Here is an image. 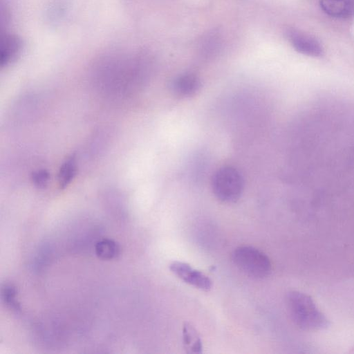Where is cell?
Instances as JSON below:
<instances>
[{
    "mask_svg": "<svg viewBox=\"0 0 354 354\" xmlns=\"http://www.w3.org/2000/svg\"><path fill=\"white\" fill-rule=\"evenodd\" d=\"M286 301L290 318L299 328L317 331L328 326V319L309 295L292 290L287 294Z\"/></svg>",
    "mask_w": 354,
    "mask_h": 354,
    "instance_id": "1",
    "label": "cell"
},
{
    "mask_svg": "<svg viewBox=\"0 0 354 354\" xmlns=\"http://www.w3.org/2000/svg\"><path fill=\"white\" fill-rule=\"evenodd\" d=\"M232 260L243 273L252 279H265L272 270V264L266 254L250 245L236 248L232 253Z\"/></svg>",
    "mask_w": 354,
    "mask_h": 354,
    "instance_id": "2",
    "label": "cell"
},
{
    "mask_svg": "<svg viewBox=\"0 0 354 354\" xmlns=\"http://www.w3.org/2000/svg\"><path fill=\"white\" fill-rule=\"evenodd\" d=\"M244 182L241 173L235 167L224 166L214 174L212 188L215 196L225 203H234L243 191Z\"/></svg>",
    "mask_w": 354,
    "mask_h": 354,
    "instance_id": "3",
    "label": "cell"
},
{
    "mask_svg": "<svg viewBox=\"0 0 354 354\" xmlns=\"http://www.w3.org/2000/svg\"><path fill=\"white\" fill-rule=\"evenodd\" d=\"M169 270L183 281L201 290L208 291L212 287V280L205 274L187 263L173 261L169 265Z\"/></svg>",
    "mask_w": 354,
    "mask_h": 354,
    "instance_id": "4",
    "label": "cell"
},
{
    "mask_svg": "<svg viewBox=\"0 0 354 354\" xmlns=\"http://www.w3.org/2000/svg\"><path fill=\"white\" fill-rule=\"evenodd\" d=\"M288 39L292 47L299 53L311 57H319L323 53V48L314 37L295 29L286 32Z\"/></svg>",
    "mask_w": 354,
    "mask_h": 354,
    "instance_id": "5",
    "label": "cell"
},
{
    "mask_svg": "<svg viewBox=\"0 0 354 354\" xmlns=\"http://www.w3.org/2000/svg\"><path fill=\"white\" fill-rule=\"evenodd\" d=\"M24 47L23 41L16 35L6 33L2 35L0 48V65L7 66L20 55Z\"/></svg>",
    "mask_w": 354,
    "mask_h": 354,
    "instance_id": "6",
    "label": "cell"
},
{
    "mask_svg": "<svg viewBox=\"0 0 354 354\" xmlns=\"http://www.w3.org/2000/svg\"><path fill=\"white\" fill-rule=\"evenodd\" d=\"M320 7L327 15L337 18L354 16V0H320Z\"/></svg>",
    "mask_w": 354,
    "mask_h": 354,
    "instance_id": "7",
    "label": "cell"
},
{
    "mask_svg": "<svg viewBox=\"0 0 354 354\" xmlns=\"http://www.w3.org/2000/svg\"><path fill=\"white\" fill-rule=\"evenodd\" d=\"M201 87L199 79L193 74L185 73L176 77L171 84L174 93L181 97L194 95Z\"/></svg>",
    "mask_w": 354,
    "mask_h": 354,
    "instance_id": "8",
    "label": "cell"
},
{
    "mask_svg": "<svg viewBox=\"0 0 354 354\" xmlns=\"http://www.w3.org/2000/svg\"><path fill=\"white\" fill-rule=\"evenodd\" d=\"M183 344L188 353H201L203 351L201 336L196 328L189 322H185L183 326Z\"/></svg>",
    "mask_w": 354,
    "mask_h": 354,
    "instance_id": "9",
    "label": "cell"
},
{
    "mask_svg": "<svg viewBox=\"0 0 354 354\" xmlns=\"http://www.w3.org/2000/svg\"><path fill=\"white\" fill-rule=\"evenodd\" d=\"M95 252L98 258L103 260H111L120 255V248L114 240L104 239L96 243Z\"/></svg>",
    "mask_w": 354,
    "mask_h": 354,
    "instance_id": "10",
    "label": "cell"
},
{
    "mask_svg": "<svg viewBox=\"0 0 354 354\" xmlns=\"http://www.w3.org/2000/svg\"><path fill=\"white\" fill-rule=\"evenodd\" d=\"M77 171L75 158L68 157L61 165L58 173V183L60 188L67 187L74 178Z\"/></svg>",
    "mask_w": 354,
    "mask_h": 354,
    "instance_id": "11",
    "label": "cell"
},
{
    "mask_svg": "<svg viewBox=\"0 0 354 354\" xmlns=\"http://www.w3.org/2000/svg\"><path fill=\"white\" fill-rule=\"evenodd\" d=\"M17 290L16 287L9 283H4L1 287V298L3 303L11 310L19 312L21 307L17 300Z\"/></svg>",
    "mask_w": 354,
    "mask_h": 354,
    "instance_id": "12",
    "label": "cell"
},
{
    "mask_svg": "<svg viewBox=\"0 0 354 354\" xmlns=\"http://www.w3.org/2000/svg\"><path fill=\"white\" fill-rule=\"evenodd\" d=\"M49 174L46 169H38L32 175L33 184L38 188H44L49 180Z\"/></svg>",
    "mask_w": 354,
    "mask_h": 354,
    "instance_id": "13",
    "label": "cell"
}]
</instances>
